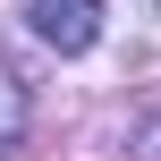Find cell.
Instances as JSON below:
<instances>
[{"label":"cell","mask_w":161,"mask_h":161,"mask_svg":"<svg viewBox=\"0 0 161 161\" xmlns=\"http://www.w3.org/2000/svg\"><path fill=\"white\" fill-rule=\"evenodd\" d=\"M17 17H25L34 42H51L59 59L93 51V34H102V0H17Z\"/></svg>","instance_id":"obj_1"},{"label":"cell","mask_w":161,"mask_h":161,"mask_svg":"<svg viewBox=\"0 0 161 161\" xmlns=\"http://www.w3.org/2000/svg\"><path fill=\"white\" fill-rule=\"evenodd\" d=\"M127 161H161V119H144V127H136V144H127Z\"/></svg>","instance_id":"obj_3"},{"label":"cell","mask_w":161,"mask_h":161,"mask_svg":"<svg viewBox=\"0 0 161 161\" xmlns=\"http://www.w3.org/2000/svg\"><path fill=\"white\" fill-rule=\"evenodd\" d=\"M17 136H25V85L0 68V161L17 153Z\"/></svg>","instance_id":"obj_2"}]
</instances>
